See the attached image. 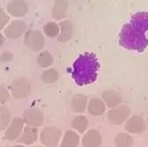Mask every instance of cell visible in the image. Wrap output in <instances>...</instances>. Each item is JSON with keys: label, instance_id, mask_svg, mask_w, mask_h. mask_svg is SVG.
Segmentation results:
<instances>
[{"label": "cell", "instance_id": "8fae6325", "mask_svg": "<svg viewBox=\"0 0 148 147\" xmlns=\"http://www.w3.org/2000/svg\"><path fill=\"white\" fill-rule=\"evenodd\" d=\"M6 12L15 18L24 17L28 12V6L24 0H12L6 5Z\"/></svg>", "mask_w": 148, "mask_h": 147}, {"label": "cell", "instance_id": "e0dca14e", "mask_svg": "<svg viewBox=\"0 0 148 147\" xmlns=\"http://www.w3.org/2000/svg\"><path fill=\"white\" fill-rule=\"evenodd\" d=\"M88 105V98L86 95L77 94L72 96L71 100V106L74 112L82 114L86 111Z\"/></svg>", "mask_w": 148, "mask_h": 147}, {"label": "cell", "instance_id": "ac0fdd59", "mask_svg": "<svg viewBox=\"0 0 148 147\" xmlns=\"http://www.w3.org/2000/svg\"><path fill=\"white\" fill-rule=\"evenodd\" d=\"M88 113L92 116H99L106 111V105L104 101L99 98H92L88 101L87 108Z\"/></svg>", "mask_w": 148, "mask_h": 147}, {"label": "cell", "instance_id": "6da1fadb", "mask_svg": "<svg viewBox=\"0 0 148 147\" xmlns=\"http://www.w3.org/2000/svg\"><path fill=\"white\" fill-rule=\"evenodd\" d=\"M100 63L95 53L86 52L74 61L72 65V79L78 85H90L96 81Z\"/></svg>", "mask_w": 148, "mask_h": 147}, {"label": "cell", "instance_id": "83f0119b", "mask_svg": "<svg viewBox=\"0 0 148 147\" xmlns=\"http://www.w3.org/2000/svg\"><path fill=\"white\" fill-rule=\"evenodd\" d=\"M10 98V93L8 89L5 86L0 85V104H4Z\"/></svg>", "mask_w": 148, "mask_h": 147}, {"label": "cell", "instance_id": "9c48e42d", "mask_svg": "<svg viewBox=\"0 0 148 147\" xmlns=\"http://www.w3.org/2000/svg\"><path fill=\"white\" fill-rule=\"evenodd\" d=\"M22 118L24 120V122L27 126L31 127H40L42 125L44 122V116L43 113L41 111L39 108L35 107H30L26 109L23 112Z\"/></svg>", "mask_w": 148, "mask_h": 147}, {"label": "cell", "instance_id": "ffe728a7", "mask_svg": "<svg viewBox=\"0 0 148 147\" xmlns=\"http://www.w3.org/2000/svg\"><path fill=\"white\" fill-rule=\"evenodd\" d=\"M79 141V135L75 131H67L62 137L61 147H77Z\"/></svg>", "mask_w": 148, "mask_h": 147}, {"label": "cell", "instance_id": "7c38bea8", "mask_svg": "<svg viewBox=\"0 0 148 147\" xmlns=\"http://www.w3.org/2000/svg\"><path fill=\"white\" fill-rule=\"evenodd\" d=\"M101 143V134L95 129H91L87 131L82 137V145L84 147H100Z\"/></svg>", "mask_w": 148, "mask_h": 147}, {"label": "cell", "instance_id": "5b68a950", "mask_svg": "<svg viewBox=\"0 0 148 147\" xmlns=\"http://www.w3.org/2000/svg\"><path fill=\"white\" fill-rule=\"evenodd\" d=\"M25 45L34 52L41 51L45 44V37L44 34L36 29L27 30L25 34L24 38Z\"/></svg>", "mask_w": 148, "mask_h": 147}, {"label": "cell", "instance_id": "9a60e30c", "mask_svg": "<svg viewBox=\"0 0 148 147\" xmlns=\"http://www.w3.org/2000/svg\"><path fill=\"white\" fill-rule=\"evenodd\" d=\"M69 10L68 0H55L52 8V17L56 21H64Z\"/></svg>", "mask_w": 148, "mask_h": 147}, {"label": "cell", "instance_id": "3957f363", "mask_svg": "<svg viewBox=\"0 0 148 147\" xmlns=\"http://www.w3.org/2000/svg\"><path fill=\"white\" fill-rule=\"evenodd\" d=\"M132 115V108L127 105H119L107 113V120L112 125H122Z\"/></svg>", "mask_w": 148, "mask_h": 147}, {"label": "cell", "instance_id": "4dcf8cb0", "mask_svg": "<svg viewBox=\"0 0 148 147\" xmlns=\"http://www.w3.org/2000/svg\"><path fill=\"white\" fill-rule=\"evenodd\" d=\"M13 147H25V145H23V144H16Z\"/></svg>", "mask_w": 148, "mask_h": 147}, {"label": "cell", "instance_id": "4fadbf2b", "mask_svg": "<svg viewBox=\"0 0 148 147\" xmlns=\"http://www.w3.org/2000/svg\"><path fill=\"white\" fill-rule=\"evenodd\" d=\"M38 139V130L36 127H31V126H26L23 129V131L21 135L17 139V142L18 144H32L35 143Z\"/></svg>", "mask_w": 148, "mask_h": 147}, {"label": "cell", "instance_id": "52a82bcc", "mask_svg": "<svg viewBox=\"0 0 148 147\" xmlns=\"http://www.w3.org/2000/svg\"><path fill=\"white\" fill-rule=\"evenodd\" d=\"M27 23L22 20H15L12 21L9 25L6 26V27L4 30L5 37L8 39H18L21 35L27 32Z\"/></svg>", "mask_w": 148, "mask_h": 147}, {"label": "cell", "instance_id": "8992f818", "mask_svg": "<svg viewBox=\"0 0 148 147\" xmlns=\"http://www.w3.org/2000/svg\"><path fill=\"white\" fill-rule=\"evenodd\" d=\"M10 89L12 97L16 99H25L29 95L32 86L27 78L21 77L12 82Z\"/></svg>", "mask_w": 148, "mask_h": 147}, {"label": "cell", "instance_id": "603a6c76", "mask_svg": "<svg viewBox=\"0 0 148 147\" xmlns=\"http://www.w3.org/2000/svg\"><path fill=\"white\" fill-rule=\"evenodd\" d=\"M36 62H37V64H38L40 67L48 68L53 64L54 57L49 51L43 50L38 54V56H37V57H36Z\"/></svg>", "mask_w": 148, "mask_h": 147}, {"label": "cell", "instance_id": "44dd1931", "mask_svg": "<svg viewBox=\"0 0 148 147\" xmlns=\"http://www.w3.org/2000/svg\"><path fill=\"white\" fill-rule=\"evenodd\" d=\"M71 125L74 131H76L78 133L83 134L86 132V131H87L89 126V120L86 116L79 115L71 120Z\"/></svg>", "mask_w": 148, "mask_h": 147}, {"label": "cell", "instance_id": "d4e9b609", "mask_svg": "<svg viewBox=\"0 0 148 147\" xmlns=\"http://www.w3.org/2000/svg\"><path fill=\"white\" fill-rule=\"evenodd\" d=\"M11 118L12 114L10 110L5 106H0V131L6 130L11 122Z\"/></svg>", "mask_w": 148, "mask_h": 147}, {"label": "cell", "instance_id": "f546056e", "mask_svg": "<svg viewBox=\"0 0 148 147\" xmlns=\"http://www.w3.org/2000/svg\"><path fill=\"white\" fill-rule=\"evenodd\" d=\"M5 42V37H4V35L0 33V47H1Z\"/></svg>", "mask_w": 148, "mask_h": 147}, {"label": "cell", "instance_id": "7a4b0ae2", "mask_svg": "<svg viewBox=\"0 0 148 147\" xmlns=\"http://www.w3.org/2000/svg\"><path fill=\"white\" fill-rule=\"evenodd\" d=\"M145 33L130 22L126 23L119 33V45L127 50L143 52L148 46Z\"/></svg>", "mask_w": 148, "mask_h": 147}, {"label": "cell", "instance_id": "cb8c5ba5", "mask_svg": "<svg viewBox=\"0 0 148 147\" xmlns=\"http://www.w3.org/2000/svg\"><path fill=\"white\" fill-rule=\"evenodd\" d=\"M59 79V73L58 71L54 69V68H49L45 70L41 76V79L44 84H53L57 82Z\"/></svg>", "mask_w": 148, "mask_h": 147}, {"label": "cell", "instance_id": "5bb4252c", "mask_svg": "<svg viewBox=\"0 0 148 147\" xmlns=\"http://www.w3.org/2000/svg\"><path fill=\"white\" fill-rule=\"evenodd\" d=\"M102 101H104L106 107L109 108H114L121 105L123 101V97L120 93L114 90H107L101 94Z\"/></svg>", "mask_w": 148, "mask_h": 147}, {"label": "cell", "instance_id": "30bf717a", "mask_svg": "<svg viewBox=\"0 0 148 147\" xmlns=\"http://www.w3.org/2000/svg\"><path fill=\"white\" fill-rule=\"evenodd\" d=\"M125 131L130 134H140L146 128V122L145 119L137 115L131 116L125 122Z\"/></svg>", "mask_w": 148, "mask_h": 147}, {"label": "cell", "instance_id": "277c9868", "mask_svg": "<svg viewBox=\"0 0 148 147\" xmlns=\"http://www.w3.org/2000/svg\"><path fill=\"white\" fill-rule=\"evenodd\" d=\"M62 138V131L55 126H47L40 134V141L45 147H56Z\"/></svg>", "mask_w": 148, "mask_h": 147}, {"label": "cell", "instance_id": "d6986e66", "mask_svg": "<svg viewBox=\"0 0 148 147\" xmlns=\"http://www.w3.org/2000/svg\"><path fill=\"white\" fill-rule=\"evenodd\" d=\"M130 23L145 32L148 31V12H138L134 13L131 18Z\"/></svg>", "mask_w": 148, "mask_h": 147}, {"label": "cell", "instance_id": "1f68e13d", "mask_svg": "<svg viewBox=\"0 0 148 147\" xmlns=\"http://www.w3.org/2000/svg\"><path fill=\"white\" fill-rule=\"evenodd\" d=\"M34 147H42V146H34Z\"/></svg>", "mask_w": 148, "mask_h": 147}, {"label": "cell", "instance_id": "7402d4cb", "mask_svg": "<svg viewBox=\"0 0 148 147\" xmlns=\"http://www.w3.org/2000/svg\"><path fill=\"white\" fill-rule=\"evenodd\" d=\"M133 144L134 139L130 133H118L115 137V145L116 147H132Z\"/></svg>", "mask_w": 148, "mask_h": 147}, {"label": "cell", "instance_id": "ba28073f", "mask_svg": "<svg viewBox=\"0 0 148 147\" xmlns=\"http://www.w3.org/2000/svg\"><path fill=\"white\" fill-rule=\"evenodd\" d=\"M24 124L25 122L22 117H14L6 128L5 138L8 141L17 140L23 131Z\"/></svg>", "mask_w": 148, "mask_h": 147}, {"label": "cell", "instance_id": "f1b7e54d", "mask_svg": "<svg viewBox=\"0 0 148 147\" xmlns=\"http://www.w3.org/2000/svg\"><path fill=\"white\" fill-rule=\"evenodd\" d=\"M13 58V54L10 51L4 52L1 56H0V62L1 63H8L12 61Z\"/></svg>", "mask_w": 148, "mask_h": 147}, {"label": "cell", "instance_id": "4316f807", "mask_svg": "<svg viewBox=\"0 0 148 147\" xmlns=\"http://www.w3.org/2000/svg\"><path fill=\"white\" fill-rule=\"evenodd\" d=\"M10 21V15L0 7V30H3Z\"/></svg>", "mask_w": 148, "mask_h": 147}, {"label": "cell", "instance_id": "2e32d148", "mask_svg": "<svg viewBox=\"0 0 148 147\" xmlns=\"http://www.w3.org/2000/svg\"><path fill=\"white\" fill-rule=\"evenodd\" d=\"M59 27H60V33L59 35L58 36V42L62 43L69 42L72 38L74 33L73 23L68 20L61 21L59 23Z\"/></svg>", "mask_w": 148, "mask_h": 147}, {"label": "cell", "instance_id": "484cf974", "mask_svg": "<svg viewBox=\"0 0 148 147\" xmlns=\"http://www.w3.org/2000/svg\"><path fill=\"white\" fill-rule=\"evenodd\" d=\"M43 33L49 38H55L58 37L60 33L59 24L54 21H49L46 23L43 27Z\"/></svg>", "mask_w": 148, "mask_h": 147}]
</instances>
